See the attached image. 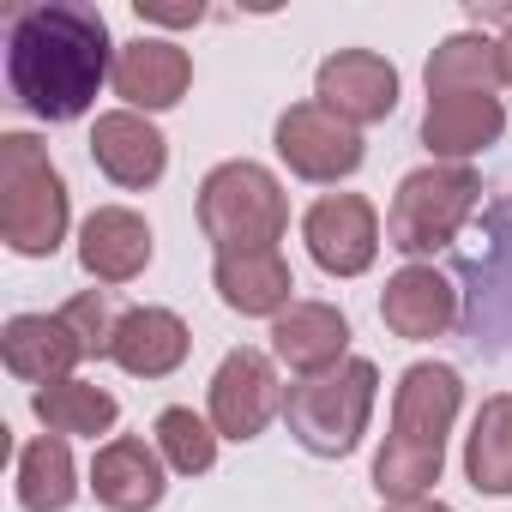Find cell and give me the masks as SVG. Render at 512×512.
<instances>
[{
    "label": "cell",
    "instance_id": "cell-1",
    "mask_svg": "<svg viewBox=\"0 0 512 512\" xmlns=\"http://www.w3.org/2000/svg\"><path fill=\"white\" fill-rule=\"evenodd\" d=\"M103 19L91 7H37L13 25V55H7V73H13V91L31 115H49V121H73L91 97H97V79H103Z\"/></svg>",
    "mask_w": 512,
    "mask_h": 512
},
{
    "label": "cell",
    "instance_id": "cell-2",
    "mask_svg": "<svg viewBox=\"0 0 512 512\" xmlns=\"http://www.w3.org/2000/svg\"><path fill=\"white\" fill-rule=\"evenodd\" d=\"M464 338L512 362V199L488 205L482 235L464 253Z\"/></svg>",
    "mask_w": 512,
    "mask_h": 512
}]
</instances>
